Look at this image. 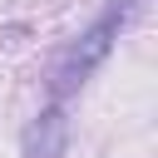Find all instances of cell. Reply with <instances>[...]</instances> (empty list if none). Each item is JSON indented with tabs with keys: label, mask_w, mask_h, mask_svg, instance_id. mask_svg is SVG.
Listing matches in <instances>:
<instances>
[{
	"label": "cell",
	"mask_w": 158,
	"mask_h": 158,
	"mask_svg": "<svg viewBox=\"0 0 158 158\" xmlns=\"http://www.w3.org/2000/svg\"><path fill=\"white\" fill-rule=\"evenodd\" d=\"M118 20H123V5L109 10V15H104V20H99V25H94V30H89L69 54H64V64H59V74H54V89H59V94H69L74 84L89 79V69L109 54V44H114V35H118Z\"/></svg>",
	"instance_id": "6da1fadb"
},
{
	"label": "cell",
	"mask_w": 158,
	"mask_h": 158,
	"mask_svg": "<svg viewBox=\"0 0 158 158\" xmlns=\"http://www.w3.org/2000/svg\"><path fill=\"white\" fill-rule=\"evenodd\" d=\"M64 143H69V118H64L59 104L44 109V114L25 128V158H59Z\"/></svg>",
	"instance_id": "7a4b0ae2"
}]
</instances>
